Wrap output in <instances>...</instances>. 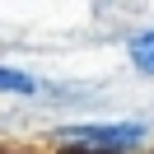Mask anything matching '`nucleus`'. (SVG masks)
Wrapping results in <instances>:
<instances>
[{
  "mask_svg": "<svg viewBox=\"0 0 154 154\" xmlns=\"http://www.w3.org/2000/svg\"><path fill=\"white\" fill-rule=\"evenodd\" d=\"M126 51H131V66H135V70H145V75H154V28L135 33V38L126 42Z\"/></svg>",
  "mask_w": 154,
  "mask_h": 154,
  "instance_id": "obj_2",
  "label": "nucleus"
},
{
  "mask_svg": "<svg viewBox=\"0 0 154 154\" xmlns=\"http://www.w3.org/2000/svg\"><path fill=\"white\" fill-rule=\"evenodd\" d=\"M145 135L140 122H94V126H66L61 140L84 145V149H135Z\"/></svg>",
  "mask_w": 154,
  "mask_h": 154,
  "instance_id": "obj_1",
  "label": "nucleus"
},
{
  "mask_svg": "<svg viewBox=\"0 0 154 154\" xmlns=\"http://www.w3.org/2000/svg\"><path fill=\"white\" fill-rule=\"evenodd\" d=\"M0 89H5V94H33L38 79L23 75V70H14V66H0Z\"/></svg>",
  "mask_w": 154,
  "mask_h": 154,
  "instance_id": "obj_3",
  "label": "nucleus"
}]
</instances>
